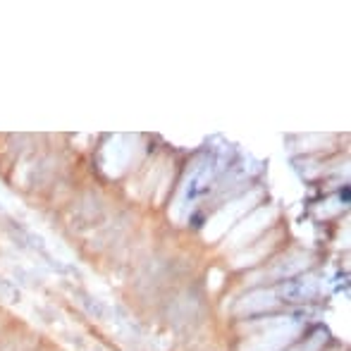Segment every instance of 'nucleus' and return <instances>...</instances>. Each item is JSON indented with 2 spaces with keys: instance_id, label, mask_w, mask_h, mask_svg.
Masks as SVG:
<instances>
[{
  "instance_id": "nucleus-1",
  "label": "nucleus",
  "mask_w": 351,
  "mask_h": 351,
  "mask_svg": "<svg viewBox=\"0 0 351 351\" xmlns=\"http://www.w3.org/2000/svg\"><path fill=\"white\" fill-rule=\"evenodd\" d=\"M258 199H261L258 191H251V194L244 196V199L234 201V204H227V208H222L208 222V227H206V237H220L225 230H230V227H234L237 222H241V217L249 213V208L254 206V201H258Z\"/></svg>"
},
{
  "instance_id": "nucleus-3",
  "label": "nucleus",
  "mask_w": 351,
  "mask_h": 351,
  "mask_svg": "<svg viewBox=\"0 0 351 351\" xmlns=\"http://www.w3.org/2000/svg\"><path fill=\"white\" fill-rule=\"evenodd\" d=\"M130 146H125V139L122 136H117L115 141L108 143L106 148V165L110 172H120L122 167L127 165V158H130Z\"/></svg>"
},
{
  "instance_id": "nucleus-2",
  "label": "nucleus",
  "mask_w": 351,
  "mask_h": 351,
  "mask_svg": "<svg viewBox=\"0 0 351 351\" xmlns=\"http://www.w3.org/2000/svg\"><path fill=\"white\" fill-rule=\"evenodd\" d=\"M270 217H273V210L261 208V210H256L249 220H241V225L237 227V232H234V241H232V244H244V239H251L254 234H258V232L268 225Z\"/></svg>"
}]
</instances>
